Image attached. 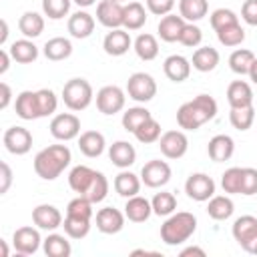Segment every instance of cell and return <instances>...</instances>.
<instances>
[{
    "label": "cell",
    "instance_id": "6da1fadb",
    "mask_svg": "<svg viewBox=\"0 0 257 257\" xmlns=\"http://www.w3.org/2000/svg\"><path fill=\"white\" fill-rule=\"evenodd\" d=\"M68 187L80 195L86 197L90 203H100L106 199L108 195V181L104 177V173L94 171L86 165H76L70 169L68 173Z\"/></svg>",
    "mask_w": 257,
    "mask_h": 257
},
{
    "label": "cell",
    "instance_id": "7a4b0ae2",
    "mask_svg": "<svg viewBox=\"0 0 257 257\" xmlns=\"http://www.w3.org/2000/svg\"><path fill=\"white\" fill-rule=\"evenodd\" d=\"M217 114V100L211 94H197L193 100H187L177 110V124L183 131H197L205 122L213 120Z\"/></svg>",
    "mask_w": 257,
    "mask_h": 257
},
{
    "label": "cell",
    "instance_id": "3957f363",
    "mask_svg": "<svg viewBox=\"0 0 257 257\" xmlns=\"http://www.w3.org/2000/svg\"><path fill=\"white\" fill-rule=\"evenodd\" d=\"M72 153L66 145H50L36 153L34 157V173L44 181H54L64 173V169L70 165Z\"/></svg>",
    "mask_w": 257,
    "mask_h": 257
},
{
    "label": "cell",
    "instance_id": "277c9868",
    "mask_svg": "<svg viewBox=\"0 0 257 257\" xmlns=\"http://www.w3.org/2000/svg\"><path fill=\"white\" fill-rule=\"evenodd\" d=\"M197 231V217L189 211H177L165 219L161 225V241L165 245H181L193 237Z\"/></svg>",
    "mask_w": 257,
    "mask_h": 257
},
{
    "label": "cell",
    "instance_id": "5b68a950",
    "mask_svg": "<svg viewBox=\"0 0 257 257\" xmlns=\"http://www.w3.org/2000/svg\"><path fill=\"white\" fill-rule=\"evenodd\" d=\"M92 98H94V92L86 78H70L62 86V102L66 108H70L74 112L88 108Z\"/></svg>",
    "mask_w": 257,
    "mask_h": 257
},
{
    "label": "cell",
    "instance_id": "8992f818",
    "mask_svg": "<svg viewBox=\"0 0 257 257\" xmlns=\"http://www.w3.org/2000/svg\"><path fill=\"white\" fill-rule=\"evenodd\" d=\"M231 235L245 253L257 255V217H253V215L237 217L233 221Z\"/></svg>",
    "mask_w": 257,
    "mask_h": 257
},
{
    "label": "cell",
    "instance_id": "52a82bcc",
    "mask_svg": "<svg viewBox=\"0 0 257 257\" xmlns=\"http://www.w3.org/2000/svg\"><path fill=\"white\" fill-rule=\"evenodd\" d=\"M126 94L135 102H149L157 94V82L149 72H135L126 80Z\"/></svg>",
    "mask_w": 257,
    "mask_h": 257
},
{
    "label": "cell",
    "instance_id": "ba28073f",
    "mask_svg": "<svg viewBox=\"0 0 257 257\" xmlns=\"http://www.w3.org/2000/svg\"><path fill=\"white\" fill-rule=\"evenodd\" d=\"M50 135L60 141V143H66V141H72V139H78L80 135V118L72 112H58L52 116L50 120Z\"/></svg>",
    "mask_w": 257,
    "mask_h": 257
},
{
    "label": "cell",
    "instance_id": "9c48e42d",
    "mask_svg": "<svg viewBox=\"0 0 257 257\" xmlns=\"http://www.w3.org/2000/svg\"><path fill=\"white\" fill-rule=\"evenodd\" d=\"M124 102H126V92L116 84H106L96 92V108L106 116L120 112L124 108Z\"/></svg>",
    "mask_w": 257,
    "mask_h": 257
},
{
    "label": "cell",
    "instance_id": "30bf717a",
    "mask_svg": "<svg viewBox=\"0 0 257 257\" xmlns=\"http://www.w3.org/2000/svg\"><path fill=\"white\" fill-rule=\"evenodd\" d=\"M215 181L207 175V173H191L185 181V193L189 199L197 201V203H205L215 195Z\"/></svg>",
    "mask_w": 257,
    "mask_h": 257
},
{
    "label": "cell",
    "instance_id": "8fae6325",
    "mask_svg": "<svg viewBox=\"0 0 257 257\" xmlns=\"http://www.w3.org/2000/svg\"><path fill=\"white\" fill-rule=\"evenodd\" d=\"M171 175H173V171H171L169 163L161 161V159H153V161L145 163L143 169H141V181L149 189L165 187L171 181Z\"/></svg>",
    "mask_w": 257,
    "mask_h": 257
},
{
    "label": "cell",
    "instance_id": "7c38bea8",
    "mask_svg": "<svg viewBox=\"0 0 257 257\" xmlns=\"http://www.w3.org/2000/svg\"><path fill=\"white\" fill-rule=\"evenodd\" d=\"M2 143H4V147H6V151L10 155L22 157L32 149V133L26 126H18L16 124V126H10V128L4 131Z\"/></svg>",
    "mask_w": 257,
    "mask_h": 257
},
{
    "label": "cell",
    "instance_id": "4fadbf2b",
    "mask_svg": "<svg viewBox=\"0 0 257 257\" xmlns=\"http://www.w3.org/2000/svg\"><path fill=\"white\" fill-rule=\"evenodd\" d=\"M157 143H159L161 153L167 159H173V161L185 157L187 151H189V139L183 131H167V133L161 135V139Z\"/></svg>",
    "mask_w": 257,
    "mask_h": 257
},
{
    "label": "cell",
    "instance_id": "5bb4252c",
    "mask_svg": "<svg viewBox=\"0 0 257 257\" xmlns=\"http://www.w3.org/2000/svg\"><path fill=\"white\" fill-rule=\"evenodd\" d=\"M44 239H40V233H38V227H18L14 233H12V245H14V251L18 255H34L40 245H42Z\"/></svg>",
    "mask_w": 257,
    "mask_h": 257
},
{
    "label": "cell",
    "instance_id": "9a60e30c",
    "mask_svg": "<svg viewBox=\"0 0 257 257\" xmlns=\"http://www.w3.org/2000/svg\"><path fill=\"white\" fill-rule=\"evenodd\" d=\"M96 20L112 30V28H122L124 22V4L114 2V0H100L96 4Z\"/></svg>",
    "mask_w": 257,
    "mask_h": 257
},
{
    "label": "cell",
    "instance_id": "2e32d148",
    "mask_svg": "<svg viewBox=\"0 0 257 257\" xmlns=\"http://www.w3.org/2000/svg\"><path fill=\"white\" fill-rule=\"evenodd\" d=\"M124 219H126L124 213L118 211V209H114V207H102V209L96 211V217H94L96 229L100 233H104V235H116V233H120L122 227H124Z\"/></svg>",
    "mask_w": 257,
    "mask_h": 257
},
{
    "label": "cell",
    "instance_id": "e0dca14e",
    "mask_svg": "<svg viewBox=\"0 0 257 257\" xmlns=\"http://www.w3.org/2000/svg\"><path fill=\"white\" fill-rule=\"evenodd\" d=\"M62 213L54 205L42 203L32 209V223L42 231H56L58 227H62Z\"/></svg>",
    "mask_w": 257,
    "mask_h": 257
},
{
    "label": "cell",
    "instance_id": "ac0fdd59",
    "mask_svg": "<svg viewBox=\"0 0 257 257\" xmlns=\"http://www.w3.org/2000/svg\"><path fill=\"white\" fill-rule=\"evenodd\" d=\"M131 46H133V40L126 28H112L110 32H106L102 40V48L108 56H122L128 52Z\"/></svg>",
    "mask_w": 257,
    "mask_h": 257
},
{
    "label": "cell",
    "instance_id": "d6986e66",
    "mask_svg": "<svg viewBox=\"0 0 257 257\" xmlns=\"http://www.w3.org/2000/svg\"><path fill=\"white\" fill-rule=\"evenodd\" d=\"M14 110L22 120H34L40 116V104L36 90H22L14 100Z\"/></svg>",
    "mask_w": 257,
    "mask_h": 257
},
{
    "label": "cell",
    "instance_id": "ffe728a7",
    "mask_svg": "<svg viewBox=\"0 0 257 257\" xmlns=\"http://www.w3.org/2000/svg\"><path fill=\"white\" fill-rule=\"evenodd\" d=\"M163 72L171 82H183L191 74V60L183 54H171L163 62Z\"/></svg>",
    "mask_w": 257,
    "mask_h": 257
},
{
    "label": "cell",
    "instance_id": "44dd1931",
    "mask_svg": "<svg viewBox=\"0 0 257 257\" xmlns=\"http://www.w3.org/2000/svg\"><path fill=\"white\" fill-rule=\"evenodd\" d=\"M78 149L88 159L100 157L104 153V149H106L104 135L98 133V131H84V133H80L78 135Z\"/></svg>",
    "mask_w": 257,
    "mask_h": 257
},
{
    "label": "cell",
    "instance_id": "7402d4cb",
    "mask_svg": "<svg viewBox=\"0 0 257 257\" xmlns=\"http://www.w3.org/2000/svg\"><path fill=\"white\" fill-rule=\"evenodd\" d=\"M66 28H68L72 38H78V40L88 38L94 32V16L88 14L86 10H78V12L70 14Z\"/></svg>",
    "mask_w": 257,
    "mask_h": 257
},
{
    "label": "cell",
    "instance_id": "603a6c76",
    "mask_svg": "<svg viewBox=\"0 0 257 257\" xmlns=\"http://www.w3.org/2000/svg\"><path fill=\"white\" fill-rule=\"evenodd\" d=\"M209 159L215 163H225L235 153V141L229 135H215L207 145Z\"/></svg>",
    "mask_w": 257,
    "mask_h": 257
},
{
    "label": "cell",
    "instance_id": "cb8c5ba5",
    "mask_svg": "<svg viewBox=\"0 0 257 257\" xmlns=\"http://www.w3.org/2000/svg\"><path fill=\"white\" fill-rule=\"evenodd\" d=\"M108 159L118 169H128L137 161V151L128 141H114L108 147Z\"/></svg>",
    "mask_w": 257,
    "mask_h": 257
},
{
    "label": "cell",
    "instance_id": "d4e9b609",
    "mask_svg": "<svg viewBox=\"0 0 257 257\" xmlns=\"http://www.w3.org/2000/svg\"><path fill=\"white\" fill-rule=\"evenodd\" d=\"M185 24H187V20L181 14L179 16L177 14H167V16H163L159 20L157 32H159V36H161L163 42H179V36L183 32Z\"/></svg>",
    "mask_w": 257,
    "mask_h": 257
},
{
    "label": "cell",
    "instance_id": "484cf974",
    "mask_svg": "<svg viewBox=\"0 0 257 257\" xmlns=\"http://www.w3.org/2000/svg\"><path fill=\"white\" fill-rule=\"evenodd\" d=\"M227 102L231 108L251 106L253 104V88L245 80H233L227 86Z\"/></svg>",
    "mask_w": 257,
    "mask_h": 257
},
{
    "label": "cell",
    "instance_id": "4316f807",
    "mask_svg": "<svg viewBox=\"0 0 257 257\" xmlns=\"http://www.w3.org/2000/svg\"><path fill=\"white\" fill-rule=\"evenodd\" d=\"M153 215V205L149 199L141 197V195H135V197H128L126 203H124V217L133 223H145L149 217Z\"/></svg>",
    "mask_w": 257,
    "mask_h": 257
},
{
    "label": "cell",
    "instance_id": "83f0119b",
    "mask_svg": "<svg viewBox=\"0 0 257 257\" xmlns=\"http://www.w3.org/2000/svg\"><path fill=\"white\" fill-rule=\"evenodd\" d=\"M219 52L217 48L213 46H199L195 52H193V58H191V66L199 72H211L217 68L219 64Z\"/></svg>",
    "mask_w": 257,
    "mask_h": 257
},
{
    "label": "cell",
    "instance_id": "f1b7e54d",
    "mask_svg": "<svg viewBox=\"0 0 257 257\" xmlns=\"http://www.w3.org/2000/svg\"><path fill=\"white\" fill-rule=\"evenodd\" d=\"M112 185H114V191H116L120 197L128 199V197L139 195L143 181H141V175H135V173L122 169V171L114 177V183H112Z\"/></svg>",
    "mask_w": 257,
    "mask_h": 257
},
{
    "label": "cell",
    "instance_id": "f546056e",
    "mask_svg": "<svg viewBox=\"0 0 257 257\" xmlns=\"http://www.w3.org/2000/svg\"><path fill=\"white\" fill-rule=\"evenodd\" d=\"M42 52H44V56L48 60L60 62V60H66L72 54V42L68 38H64V36H54V38L44 42Z\"/></svg>",
    "mask_w": 257,
    "mask_h": 257
},
{
    "label": "cell",
    "instance_id": "4dcf8cb0",
    "mask_svg": "<svg viewBox=\"0 0 257 257\" xmlns=\"http://www.w3.org/2000/svg\"><path fill=\"white\" fill-rule=\"evenodd\" d=\"M12 60H16L18 64H30L38 58V46L30 40V38H20V40H14L8 48Z\"/></svg>",
    "mask_w": 257,
    "mask_h": 257
},
{
    "label": "cell",
    "instance_id": "1f68e13d",
    "mask_svg": "<svg viewBox=\"0 0 257 257\" xmlns=\"http://www.w3.org/2000/svg\"><path fill=\"white\" fill-rule=\"evenodd\" d=\"M233 211H235V205L227 195H213L207 201V215L215 221H227L233 215Z\"/></svg>",
    "mask_w": 257,
    "mask_h": 257
},
{
    "label": "cell",
    "instance_id": "d6a6232c",
    "mask_svg": "<svg viewBox=\"0 0 257 257\" xmlns=\"http://www.w3.org/2000/svg\"><path fill=\"white\" fill-rule=\"evenodd\" d=\"M133 50L137 52V56H139L141 60L151 62V60H155V58L159 56V42H157V38H155L153 34L143 32V34H139V36L135 38Z\"/></svg>",
    "mask_w": 257,
    "mask_h": 257
},
{
    "label": "cell",
    "instance_id": "836d02e7",
    "mask_svg": "<svg viewBox=\"0 0 257 257\" xmlns=\"http://www.w3.org/2000/svg\"><path fill=\"white\" fill-rule=\"evenodd\" d=\"M18 30L24 34V38H36L44 32V18L42 14L34 10H26L18 20Z\"/></svg>",
    "mask_w": 257,
    "mask_h": 257
},
{
    "label": "cell",
    "instance_id": "e575fe53",
    "mask_svg": "<svg viewBox=\"0 0 257 257\" xmlns=\"http://www.w3.org/2000/svg\"><path fill=\"white\" fill-rule=\"evenodd\" d=\"M42 249L48 257H70V253H72L70 241L58 233H48L46 239L42 241Z\"/></svg>",
    "mask_w": 257,
    "mask_h": 257
},
{
    "label": "cell",
    "instance_id": "d590c367",
    "mask_svg": "<svg viewBox=\"0 0 257 257\" xmlns=\"http://www.w3.org/2000/svg\"><path fill=\"white\" fill-rule=\"evenodd\" d=\"M147 22V10L141 2H126L124 4V22L122 28L126 30H141Z\"/></svg>",
    "mask_w": 257,
    "mask_h": 257
},
{
    "label": "cell",
    "instance_id": "8d00e7d4",
    "mask_svg": "<svg viewBox=\"0 0 257 257\" xmlns=\"http://www.w3.org/2000/svg\"><path fill=\"white\" fill-rule=\"evenodd\" d=\"M209 12L207 0H179V14L187 22H199Z\"/></svg>",
    "mask_w": 257,
    "mask_h": 257
},
{
    "label": "cell",
    "instance_id": "74e56055",
    "mask_svg": "<svg viewBox=\"0 0 257 257\" xmlns=\"http://www.w3.org/2000/svg\"><path fill=\"white\" fill-rule=\"evenodd\" d=\"M90 221L92 219H86V217L66 215L64 221H62V227H64L66 237H70V239H84L90 233Z\"/></svg>",
    "mask_w": 257,
    "mask_h": 257
},
{
    "label": "cell",
    "instance_id": "f35d334b",
    "mask_svg": "<svg viewBox=\"0 0 257 257\" xmlns=\"http://www.w3.org/2000/svg\"><path fill=\"white\" fill-rule=\"evenodd\" d=\"M149 118H153V114H151V110L149 108H145V106H131V108H126L124 112H122V128L124 131H128V133H135L145 120H149Z\"/></svg>",
    "mask_w": 257,
    "mask_h": 257
},
{
    "label": "cell",
    "instance_id": "ab89813d",
    "mask_svg": "<svg viewBox=\"0 0 257 257\" xmlns=\"http://www.w3.org/2000/svg\"><path fill=\"white\" fill-rule=\"evenodd\" d=\"M253 60H255V54H253L251 50H247V48H237V50H233L231 56H229V68H231L235 74L243 76V74H249V68H251Z\"/></svg>",
    "mask_w": 257,
    "mask_h": 257
},
{
    "label": "cell",
    "instance_id": "60d3db41",
    "mask_svg": "<svg viewBox=\"0 0 257 257\" xmlns=\"http://www.w3.org/2000/svg\"><path fill=\"white\" fill-rule=\"evenodd\" d=\"M151 205H153V213L159 215V217H169L177 211V197L169 191H161L157 193L153 199H151Z\"/></svg>",
    "mask_w": 257,
    "mask_h": 257
},
{
    "label": "cell",
    "instance_id": "b9f144b4",
    "mask_svg": "<svg viewBox=\"0 0 257 257\" xmlns=\"http://www.w3.org/2000/svg\"><path fill=\"white\" fill-rule=\"evenodd\" d=\"M229 122L233 124V128L237 131H249L251 124L255 122V108L251 106H239V108H231L229 110Z\"/></svg>",
    "mask_w": 257,
    "mask_h": 257
},
{
    "label": "cell",
    "instance_id": "7bdbcfd3",
    "mask_svg": "<svg viewBox=\"0 0 257 257\" xmlns=\"http://www.w3.org/2000/svg\"><path fill=\"white\" fill-rule=\"evenodd\" d=\"M241 183H243L241 167H231L221 175V187L227 195H241Z\"/></svg>",
    "mask_w": 257,
    "mask_h": 257
},
{
    "label": "cell",
    "instance_id": "ee69618b",
    "mask_svg": "<svg viewBox=\"0 0 257 257\" xmlns=\"http://www.w3.org/2000/svg\"><path fill=\"white\" fill-rule=\"evenodd\" d=\"M133 135H135V139H137L139 143H143V145L157 143V141L161 139V124H159V120L149 118V120H145Z\"/></svg>",
    "mask_w": 257,
    "mask_h": 257
},
{
    "label": "cell",
    "instance_id": "f6af8a7d",
    "mask_svg": "<svg viewBox=\"0 0 257 257\" xmlns=\"http://www.w3.org/2000/svg\"><path fill=\"white\" fill-rule=\"evenodd\" d=\"M217 38H219V42H221L223 46L233 48V46H239V44L245 40V30H243V26L237 22V24H231V26H225V28L217 30Z\"/></svg>",
    "mask_w": 257,
    "mask_h": 257
},
{
    "label": "cell",
    "instance_id": "bcb514c9",
    "mask_svg": "<svg viewBox=\"0 0 257 257\" xmlns=\"http://www.w3.org/2000/svg\"><path fill=\"white\" fill-rule=\"evenodd\" d=\"M72 0H42V12L50 20H60L70 12Z\"/></svg>",
    "mask_w": 257,
    "mask_h": 257
},
{
    "label": "cell",
    "instance_id": "7dc6e473",
    "mask_svg": "<svg viewBox=\"0 0 257 257\" xmlns=\"http://www.w3.org/2000/svg\"><path fill=\"white\" fill-rule=\"evenodd\" d=\"M209 22H211V28L217 32V30H221V28H225V26L237 24V22H239V16H237L231 8H217V10L211 12Z\"/></svg>",
    "mask_w": 257,
    "mask_h": 257
},
{
    "label": "cell",
    "instance_id": "c3c4849f",
    "mask_svg": "<svg viewBox=\"0 0 257 257\" xmlns=\"http://www.w3.org/2000/svg\"><path fill=\"white\" fill-rule=\"evenodd\" d=\"M36 94H38V104H40V116L44 118V116L54 114L58 108V98H56L54 90L40 88V90H36Z\"/></svg>",
    "mask_w": 257,
    "mask_h": 257
},
{
    "label": "cell",
    "instance_id": "681fc988",
    "mask_svg": "<svg viewBox=\"0 0 257 257\" xmlns=\"http://www.w3.org/2000/svg\"><path fill=\"white\" fill-rule=\"evenodd\" d=\"M201 40H203V30L195 22H187L181 36H179V42L187 48H197L201 44Z\"/></svg>",
    "mask_w": 257,
    "mask_h": 257
},
{
    "label": "cell",
    "instance_id": "f907efd6",
    "mask_svg": "<svg viewBox=\"0 0 257 257\" xmlns=\"http://www.w3.org/2000/svg\"><path fill=\"white\" fill-rule=\"evenodd\" d=\"M241 195H245V197L257 195V169H253V167H243Z\"/></svg>",
    "mask_w": 257,
    "mask_h": 257
},
{
    "label": "cell",
    "instance_id": "816d5d0a",
    "mask_svg": "<svg viewBox=\"0 0 257 257\" xmlns=\"http://www.w3.org/2000/svg\"><path fill=\"white\" fill-rule=\"evenodd\" d=\"M147 10L155 16H167L175 8V0H145Z\"/></svg>",
    "mask_w": 257,
    "mask_h": 257
},
{
    "label": "cell",
    "instance_id": "f5cc1de1",
    "mask_svg": "<svg viewBox=\"0 0 257 257\" xmlns=\"http://www.w3.org/2000/svg\"><path fill=\"white\" fill-rule=\"evenodd\" d=\"M241 18L249 26H257V0H245L241 6Z\"/></svg>",
    "mask_w": 257,
    "mask_h": 257
},
{
    "label": "cell",
    "instance_id": "db71d44e",
    "mask_svg": "<svg viewBox=\"0 0 257 257\" xmlns=\"http://www.w3.org/2000/svg\"><path fill=\"white\" fill-rule=\"evenodd\" d=\"M0 179H2V183H0V195H4V193H8V189L12 185V169H10L8 163H0Z\"/></svg>",
    "mask_w": 257,
    "mask_h": 257
},
{
    "label": "cell",
    "instance_id": "11a10c76",
    "mask_svg": "<svg viewBox=\"0 0 257 257\" xmlns=\"http://www.w3.org/2000/svg\"><path fill=\"white\" fill-rule=\"evenodd\" d=\"M0 90H2V96H0V110H6L10 100H12V88L8 86V82H0Z\"/></svg>",
    "mask_w": 257,
    "mask_h": 257
},
{
    "label": "cell",
    "instance_id": "9f6ffc18",
    "mask_svg": "<svg viewBox=\"0 0 257 257\" xmlns=\"http://www.w3.org/2000/svg\"><path fill=\"white\" fill-rule=\"evenodd\" d=\"M10 52L6 50V48H2L0 50V74H6V70L10 68Z\"/></svg>",
    "mask_w": 257,
    "mask_h": 257
},
{
    "label": "cell",
    "instance_id": "6f0895ef",
    "mask_svg": "<svg viewBox=\"0 0 257 257\" xmlns=\"http://www.w3.org/2000/svg\"><path fill=\"white\" fill-rule=\"evenodd\" d=\"M181 257H189V255H197V257H205L207 253H205V249H201V247H197V245H189V247H185L181 253H179Z\"/></svg>",
    "mask_w": 257,
    "mask_h": 257
},
{
    "label": "cell",
    "instance_id": "680465c9",
    "mask_svg": "<svg viewBox=\"0 0 257 257\" xmlns=\"http://www.w3.org/2000/svg\"><path fill=\"white\" fill-rule=\"evenodd\" d=\"M251 80H253V84H257V58L253 60V64H251V68H249V74H247Z\"/></svg>",
    "mask_w": 257,
    "mask_h": 257
},
{
    "label": "cell",
    "instance_id": "91938a15",
    "mask_svg": "<svg viewBox=\"0 0 257 257\" xmlns=\"http://www.w3.org/2000/svg\"><path fill=\"white\" fill-rule=\"evenodd\" d=\"M6 38H8V22L2 20V34H0V44H2V46L6 44Z\"/></svg>",
    "mask_w": 257,
    "mask_h": 257
},
{
    "label": "cell",
    "instance_id": "94428289",
    "mask_svg": "<svg viewBox=\"0 0 257 257\" xmlns=\"http://www.w3.org/2000/svg\"><path fill=\"white\" fill-rule=\"evenodd\" d=\"M76 6H80V8H88V6H92V4H96V0H72Z\"/></svg>",
    "mask_w": 257,
    "mask_h": 257
},
{
    "label": "cell",
    "instance_id": "6125c7cd",
    "mask_svg": "<svg viewBox=\"0 0 257 257\" xmlns=\"http://www.w3.org/2000/svg\"><path fill=\"white\" fill-rule=\"evenodd\" d=\"M131 255H159L157 251H147V249H135Z\"/></svg>",
    "mask_w": 257,
    "mask_h": 257
},
{
    "label": "cell",
    "instance_id": "be15d7a7",
    "mask_svg": "<svg viewBox=\"0 0 257 257\" xmlns=\"http://www.w3.org/2000/svg\"><path fill=\"white\" fill-rule=\"evenodd\" d=\"M0 247H2V257H8V245H6V241H0Z\"/></svg>",
    "mask_w": 257,
    "mask_h": 257
},
{
    "label": "cell",
    "instance_id": "e7e4bbea",
    "mask_svg": "<svg viewBox=\"0 0 257 257\" xmlns=\"http://www.w3.org/2000/svg\"><path fill=\"white\" fill-rule=\"evenodd\" d=\"M114 2H120L122 4V2H128V0H114Z\"/></svg>",
    "mask_w": 257,
    "mask_h": 257
}]
</instances>
